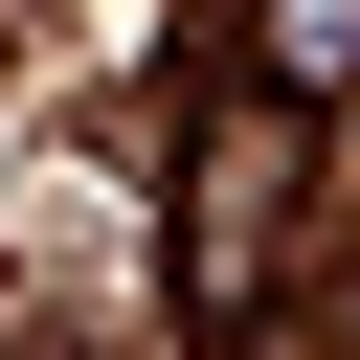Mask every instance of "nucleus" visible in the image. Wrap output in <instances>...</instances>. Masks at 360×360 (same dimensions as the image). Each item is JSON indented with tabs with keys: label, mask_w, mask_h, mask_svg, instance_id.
I'll return each instance as SVG.
<instances>
[{
	"label": "nucleus",
	"mask_w": 360,
	"mask_h": 360,
	"mask_svg": "<svg viewBox=\"0 0 360 360\" xmlns=\"http://www.w3.org/2000/svg\"><path fill=\"white\" fill-rule=\"evenodd\" d=\"M248 90H270V112L360 90V0H270V22H248Z\"/></svg>",
	"instance_id": "nucleus-1"
}]
</instances>
